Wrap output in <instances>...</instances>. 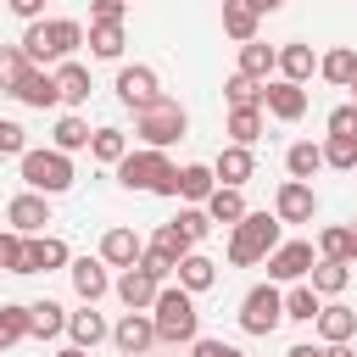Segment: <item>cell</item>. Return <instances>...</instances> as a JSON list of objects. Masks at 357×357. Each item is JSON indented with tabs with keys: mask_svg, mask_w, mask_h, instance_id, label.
Masks as SVG:
<instances>
[{
	"mask_svg": "<svg viewBox=\"0 0 357 357\" xmlns=\"http://www.w3.org/2000/svg\"><path fill=\"white\" fill-rule=\"evenodd\" d=\"M84 45V28L73 22V17H33L28 22V33H22V56L28 61H67L73 50Z\"/></svg>",
	"mask_w": 357,
	"mask_h": 357,
	"instance_id": "cell-1",
	"label": "cell"
},
{
	"mask_svg": "<svg viewBox=\"0 0 357 357\" xmlns=\"http://www.w3.org/2000/svg\"><path fill=\"white\" fill-rule=\"evenodd\" d=\"M117 178L128 184V190H156V195H178V167L156 151V145H145V151H128L123 162H117Z\"/></svg>",
	"mask_w": 357,
	"mask_h": 357,
	"instance_id": "cell-2",
	"label": "cell"
},
{
	"mask_svg": "<svg viewBox=\"0 0 357 357\" xmlns=\"http://www.w3.org/2000/svg\"><path fill=\"white\" fill-rule=\"evenodd\" d=\"M273 245H279V218H268V212H245V218L234 223L229 262H234V268H251V262H262Z\"/></svg>",
	"mask_w": 357,
	"mask_h": 357,
	"instance_id": "cell-3",
	"label": "cell"
},
{
	"mask_svg": "<svg viewBox=\"0 0 357 357\" xmlns=\"http://www.w3.org/2000/svg\"><path fill=\"white\" fill-rule=\"evenodd\" d=\"M156 312H151V324H156V340H195V329H201V312H195V301H190V290L178 284V290H156V301H151Z\"/></svg>",
	"mask_w": 357,
	"mask_h": 357,
	"instance_id": "cell-4",
	"label": "cell"
},
{
	"mask_svg": "<svg viewBox=\"0 0 357 357\" xmlns=\"http://www.w3.org/2000/svg\"><path fill=\"white\" fill-rule=\"evenodd\" d=\"M22 184L39 195H61L73 184V162L67 151H22Z\"/></svg>",
	"mask_w": 357,
	"mask_h": 357,
	"instance_id": "cell-5",
	"label": "cell"
},
{
	"mask_svg": "<svg viewBox=\"0 0 357 357\" xmlns=\"http://www.w3.org/2000/svg\"><path fill=\"white\" fill-rule=\"evenodd\" d=\"M184 128H190V117H184V106L178 100H156V106H145L139 112V123H134V134L145 139V145H173V139H184Z\"/></svg>",
	"mask_w": 357,
	"mask_h": 357,
	"instance_id": "cell-6",
	"label": "cell"
},
{
	"mask_svg": "<svg viewBox=\"0 0 357 357\" xmlns=\"http://www.w3.org/2000/svg\"><path fill=\"white\" fill-rule=\"evenodd\" d=\"M279 324H284V296L273 290V279L257 284V290H245V301H240V329H245V335H273Z\"/></svg>",
	"mask_w": 357,
	"mask_h": 357,
	"instance_id": "cell-7",
	"label": "cell"
},
{
	"mask_svg": "<svg viewBox=\"0 0 357 357\" xmlns=\"http://www.w3.org/2000/svg\"><path fill=\"white\" fill-rule=\"evenodd\" d=\"M184 251H190V234H184L178 223H162V229H156V240L145 245V257H139V262L162 279V273H173V268H178V257H184Z\"/></svg>",
	"mask_w": 357,
	"mask_h": 357,
	"instance_id": "cell-8",
	"label": "cell"
},
{
	"mask_svg": "<svg viewBox=\"0 0 357 357\" xmlns=\"http://www.w3.org/2000/svg\"><path fill=\"white\" fill-rule=\"evenodd\" d=\"M312 212H318L312 184H307V178H284L279 195H273V218H279V223H312Z\"/></svg>",
	"mask_w": 357,
	"mask_h": 357,
	"instance_id": "cell-9",
	"label": "cell"
},
{
	"mask_svg": "<svg viewBox=\"0 0 357 357\" xmlns=\"http://www.w3.org/2000/svg\"><path fill=\"white\" fill-rule=\"evenodd\" d=\"M262 262H268V279H290V284H296V279L312 273V245H307V240H279Z\"/></svg>",
	"mask_w": 357,
	"mask_h": 357,
	"instance_id": "cell-10",
	"label": "cell"
},
{
	"mask_svg": "<svg viewBox=\"0 0 357 357\" xmlns=\"http://www.w3.org/2000/svg\"><path fill=\"white\" fill-rule=\"evenodd\" d=\"M262 106H268L279 123H296V117L307 112V89L290 84V78H273V84H262Z\"/></svg>",
	"mask_w": 357,
	"mask_h": 357,
	"instance_id": "cell-11",
	"label": "cell"
},
{
	"mask_svg": "<svg viewBox=\"0 0 357 357\" xmlns=\"http://www.w3.org/2000/svg\"><path fill=\"white\" fill-rule=\"evenodd\" d=\"M67 262V245L56 234H22V273H50Z\"/></svg>",
	"mask_w": 357,
	"mask_h": 357,
	"instance_id": "cell-12",
	"label": "cell"
},
{
	"mask_svg": "<svg viewBox=\"0 0 357 357\" xmlns=\"http://www.w3.org/2000/svg\"><path fill=\"white\" fill-rule=\"evenodd\" d=\"M117 95H123L134 112H145V106H156V100H162V89H156V73H151V67H123V73H117Z\"/></svg>",
	"mask_w": 357,
	"mask_h": 357,
	"instance_id": "cell-13",
	"label": "cell"
},
{
	"mask_svg": "<svg viewBox=\"0 0 357 357\" xmlns=\"http://www.w3.org/2000/svg\"><path fill=\"white\" fill-rule=\"evenodd\" d=\"M11 95H17L22 106H39V112L61 100V95H56V73H39V67H28V73L11 84Z\"/></svg>",
	"mask_w": 357,
	"mask_h": 357,
	"instance_id": "cell-14",
	"label": "cell"
},
{
	"mask_svg": "<svg viewBox=\"0 0 357 357\" xmlns=\"http://www.w3.org/2000/svg\"><path fill=\"white\" fill-rule=\"evenodd\" d=\"M6 223L17 229V234H39L45 223H50V206H45V195L33 190V195H17L11 206H6Z\"/></svg>",
	"mask_w": 357,
	"mask_h": 357,
	"instance_id": "cell-15",
	"label": "cell"
},
{
	"mask_svg": "<svg viewBox=\"0 0 357 357\" xmlns=\"http://www.w3.org/2000/svg\"><path fill=\"white\" fill-rule=\"evenodd\" d=\"M139 257H145V245H139L134 229H106V234H100V262H112V268H134Z\"/></svg>",
	"mask_w": 357,
	"mask_h": 357,
	"instance_id": "cell-16",
	"label": "cell"
},
{
	"mask_svg": "<svg viewBox=\"0 0 357 357\" xmlns=\"http://www.w3.org/2000/svg\"><path fill=\"white\" fill-rule=\"evenodd\" d=\"M156 290H162V279H156L145 262L123 268V279H117V296H123L128 307H151V301H156Z\"/></svg>",
	"mask_w": 357,
	"mask_h": 357,
	"instance_id": "cell-17",
	"label": "cell"
},
{
	"mask_svg": "<svg viewBox=\"0 0 357 357\" xmlns=\"http://www.w3.org/2000/svg\"><path fill=\"white\" fill-rule=\"evenodd\" d=\"M112 340H117V351H128V357H139V351H145V346L156 340V324H151V318H145L139 307H128V318H123V324L112 329Z\"/></svg>",
	"mask_w": 357,
	"mask_h": 357,
	"instance_id": "cell-18",
	"label": "cell"
},
{
	"mask_svg": "<svg viewBox=\"0 0 357 357\" xmlns=\"http://www.w3.org/2000/svg\"><path fill=\"white\" fill-rule=\"evenodd\" d=\"M206 218H212V223H240V218H245V195H240L234 184H212V195H206Z\"/></svg>",
	"mask_w": 357,
	"mask_h": 357,
	"instance_id": "cell-19",
	"label": "cell"
},
{
	"mask_svg": "<svg viewBox=\"0 0 357 357\" xmlns=\"http://www.w3.org/2000/svg\"><path fill=\"white\" fill-rule=\"evenodd\" d=\"M173 273H178V284H184V290L195 296V290H206V284L218 279V262H212V257H201V251H184Z\"/></svg>",
	"mask_w": 357,
	"mask_h": 357,
	"instance_id": "cell-20",
	"label": "cell"
},
{
	"mask_svg": "<svg viewBox=\"0 0 357 357\" xmlns=\"http://www.w3.org/2000/svg\"><path fill=\"white\" fill-rule=\"evenodd\" d=\"M257 17H262V11H257L251 0H223V33H229V39H240V45L257 39Z\"/></svg>",
	"mask_w": 357,
	"mask_h": 357,
	"instance_id": "cell-21",
	"label": "cell"
},
{
	"mask_svg": "<svg viewBox=\"0 0 357 357\" xmlns=\"http://www.w3.org/2000/svg\"><path fill=\"white\" fill-rule=\"evenodd\" d=\"M89 89H95V84H89V67H78V61H61V67H56V95H61V100L84 106Z\"/></svg>",
	"mask_w": 357,
	"mask_h": 357,
	"instance_id": "cell-22",
	"label": "cell"
},
{
	"mask_svg": "<svg viewBox=\"0 0 357 357\" xmlns=\"http://www.w3.org/2000/svg\"><path fill=\"white\" fill-rule=\"evenodd\" d=\"M251 167H257V162H251V151H245V145H229V151L212 162V178H223V184H234V190H240V184L251 178Z\"/></svg>",
	"mask_w": 357,
	"mask_h": 357,
	"instance_id": "cell-23",
	"label": "cell"
},
{
	"mask_svg": "<svg viewBox=\"0 0 357 357\" xmlns=\"http://www.w3.org/2000/svg\"><path fill=\"white\" fill-rule=\"evenodd\" d=\"M106 284H112V279H106V268H100L95 257H78V262H73V290H78L84 301H100Z\"/></svg>",
	"mask_w": 357,
	"mask_h": 357,
	"instance_id": "cell-24",
	"label": "cell"
},
{
	"mask_svg": "<svg viewBox=\"0 0 357 357\" xmlns=\"http://www.w3.org/2000/svg\"><path fill=\"white\" fill-rule=\"evenodd\" d=\"M67 335H73V346H84V351L106 340V318L95 312V301H89L84 312H73V318H67Z\"/></svg>",
	"mask_w": 357,
	"mask_h": 357,
	"instance_id": "cell-25",
	"label": "cell"
},
{
	"mask_svg": "<svg viewBox=\"0 0 357 357\" xmlns=\"http://www.w3.org/2000/svg\"><path fill=\"white\" fill-rule=\"evenodd\" d=\"M318 335L335 346V340H351L357 335V312L351 307H318Z\"/></svg>",
	"mask_w": 357,
	"mask_h": 357,
	"instance_id": "cell-26",
	"label": "cell"
},
{
	"mask_svg": "<svg viewBox=\"0 0 357 357\" xmlns=\"http://www.w3.org/2000/svg\"><path fill=\"white\" fill-rule=\"evenodd\" d=\"M61 329H67V312H61L56 301H33V307H28V335L50 340V335H61Z\"/></svg>",
	"mask_w": 357,
	"mask_h": 357,
	"instance_id": "cell-27",
	"label": "cell"
},
{
	"mask_svg": "<svg viewBox=\"0 0 357 357\" xmlns=\"http://www.w3.org/2000/svg\"><path fill=\"white\" fill-rule=\"evenodd\" d=\"M273 61H279V50H273V45H257V39H245V45H240V73H245V78H268V73H273Z\"/></svg>",
	"mask_w": 357,
	"mask_h": 357,
	"instance_id": "cell-28",
	"label": "cell"
},
{
	"mask_svg": "<svg viewBox=\"0 0 357 357\" xmlns=\"http://www.w3.org/2000/svg\"><path fill=\"white\" fill-rule=\"evenodd\" d=\"M273 67H279L290 84H301V78H312V67H318V61H312V45H284Z\"/></svg>",
	"mask_w": 357,
	"mask_h": 357,
	"instance_id": "cell-29",
	"label": "cell"
},
{
	"mask_svg": "<svg viewBox=\"0 0 357 357\" xmlns=\"http://www.w3.org/2000/svg\"><path fill=\"white\" fill-rule=\"evenodd\" d=\"M229 134H234V145L262 139V106H229Z\"/></svg>",
	"mask_w": 357,
	"mask_h": 357,
	"instance_id": "cell-30",
	"label": "cell"
},
{
	"mask_svg": "<svg viewBox=\"0 0 357 357\" xmlns=\"http://www.w3.org/2000/svg\"><path fill=\"white\" fill-rule=\"evenodd\" d=\"M89 156L117 167V162L128 156V139H123V128H95V134H89Z\"/></svg>",
	"mask_w": 357,
	"mask_h": 357,
	"instance_id": "cell-31",
	"label": "cell"
},
{
	"mask_svg": "<svg viewBox=\"0 0 357 357\" xmlns=\"http://www.w3.org/2000/svg\"><path fill=\"white\" fill-rule=\"evenodd\" d=\"M284 167H290V178H312V173L324 167V151H318L312 139H301V145L284 151Z\"/></svg>",
	"mask_w": 357,
	"mask_h": 357,
	"instance_id": "cell-32",
	"label": "cell"
},
{
	"mask_svg": "<svg viewBox=\"0 0 357 357\" xmlns=\"http://www.w3.org/2000/svg\"><path fill=\"white\" fill-rule=\"evenodd\" d=\"M346 279H351V268H346V262H329V257H324V262H312V290H318V296H340V290H346Z\"/></svg>",
	"mask_w": 357,
	"mask_h": 357,
	"instance_id": "cell-33",
	"label": "cell"
},
{
	"mask_svg": "<svg viewBox=\"0 0 357 357\" xmlns=\"http://www.w3.org/2000/svg\"><path fill=\"white\" fill-rule=\"evenodd\" d=\"M89 50L106 56V61H117L123 56V22H95L89 28Z\"/></svg>",
	"mask_w": 357,
	"mask_h": 357,
	"instance_id": "cell-34",
	"label": "cell"
},
{
	"mask_svg": "<svg viewBox=\"0 0 357 357\" xmlns=\"http://www.w3.org/2000/svg\"><path fill=\"white\" fill-rule=\"evenodd\" d=\"M178 195H184V201H206V195H212V167H201V162L178 167Z\"/></svg>",
	"mask_w": 357,
	"mask_h": 357,
	"instance_id": "cell-35",
	"label": "cell"
},
{
	"mask_svg": "<svg viewBox=\"0 0 357 357\" xmlns=\"http://www.w3.org/2000/svg\"><path fill=\"white\" fill-rule=\"evenodd\" d=\"M318 251H324L329 262H351V257H357V234H351V229H324V234H318Z\"/></svg>",
	"mask_w": 357,
	"mask_h": 357,
	"instance_id": "cell-36",
	"label": "cell"
},
{
	"mask_svg": "<svg viewBox=\"0 0 357 357\" xmlns=\"http://www.w3.org/2000/svg\"><path fill=\"white\" fill-rule=\"evenodd\" d=\"M318 73H324L329 84H351V73H357V50H351V45H340V50H329V56L318 61Z\"/></svg>",
	"mask_w": 357,
	"mask_h": 357,
	"instance_id": "cell-37",
	"label": "cell"
},
{
	"mask_svg": "<svg viewBox=\"0 0 357 357\" xmlns=\"http://www.w3.org/2000/svg\"><path fill=\"white\" fill-rule=\"evenodd\" d=\"M284 318L312 324V318H318V290H312V284H296V290L284 296Z\"/></svg>",
	"mask_w": 357,
	"mask_h": 357,
	"instance_id": "cell-38",
	"label": "cell"
},
{
	"mask_svg": "<svg viewBox=\"0 0 357 357\" xmlns=\"http://www.w3.org/2000/svg\"><path fill=\"white\" fill-rule=\"evenodd\" d=\"M22 335H28V307L6 301V307H0V351H6V346H17Z\"/></svg>",
	"mask_w": 357,
	"mask_h": 357,
	"instance_id": "cell-39",
	"label": "cell"
},
{
	"mask_svg": "<svg viewBox=\"0 0 357 357\" xmlns=\"http://www.w3.org/2000/svg\"><path fill=\"white\" fill-rule=\"evenodd\" d=\"M223 95H229V106H262V84L245 78V73H234V78L223 84Z\"/></svg>",
	"mask_w": 357,
	"mask_h": 357,
	"instance_id": "cell-40",
	"label": "cell"
},
{
	"mask_svg": "<svg viewBox=\"0 0 357 357\" xmlns=\"http://www.w3.org/2000/svg\"><path fill=\"white\" fill-rule=\"evenodd\" d=\"M89 145V123L84 117H61L56 123V151H84Z\"/></svg>",
	"mask_w": 357,
	"mask_h": 357,
	"instance_id": "cell-41",
	"label": "cell"
},
{
	"mask_svg": "<svg viewBox=\"0 0 357 357\" xmlns=\"http://www.w3.org/2000/svg\"><path fill=\"white\" fill-rule=\"evenodd\" d=\"M329 167H357V139L351 134H329V145H318Z\"/></svg>",
	"mask_w": 357,
	"mask_h": 357,
	"instance_id": "cell-42",
	"label": "cell"
},
{
	"mask_svg": "<svg viewBox=\"0 0 357 357\" xmlns=\"http://www.w3.org/2000/svg\"><path fill=\"white\" fill-rule=\"evenodd\" d=\"M22 73H28V56H22V45H0V89H11Z\"/></svg>",
	"mask_w": 357,
	"mask_h": 357,
	"instance_id": "cell-43",
	"label": "cell"
},
{
	"mask_svg": "<svg viewBox=\"0 0 357 357\" xmlns=\"http://www.w3.org/2000/svg\"><path fill=\"white\" fill-rule=\"evenodd\" d=\"M22 151H28V128L6 117V123H0V156H22Z\"/></svg>",
	"mask_w": 357,
	"mask_h": 357,
	"instance_id": "cell-44",
	"label": "cell"
},
{
	"mask_svg": "<svg viewBox=\"0 0 357 357\" xmlns=\"http://www.w3.org/2000/svg\"><path fill=\"white\" fill-rule=\"evenodd\" d=\"M173 223H178V229H184V234H190V245H195V240H206V229H212V218H206V212H201V206H190V212H178V218H173Z\"/></svg>",
	"mask_w": 357,
	"mask_h": 357,
	"instance_id": "cell-45",
	"label": "cell"
},
{
	"mask_svg": "<svg viewBox=\"0 0 357 357\" xmlns=\"http://www.w3.org/2000/svg\"><path fill=\"white\" fill-rule=\"evenodd\" d=\"M0 268H6V273H22V234H17V229L0 234Z\"/></svg>",
	"mask_w": 357,
	"mask_h": 357,
	"instance_id": "cell-46",
	"label": "cell"
},
{
	"mask_svg": "<svg viewBox=\"0 0 357 357\" xmlns=\"http://www.w3.org/2000/svg\"><path fill=\"white\" fill-rule=\"evenodd\" d=\"M329 134H351L357 139V106H335L329 112Z\"/></svg>",
	"mask_w": 357,
	"mask_h": 357,
	"instance_id": "cell-47",
	"label": "cell"
},
{
	"mask_svg": "<svg viewBox=\"0 0 357 357\" xmlns=\"http://www.w3.org/2000/svg\"><path fill=\"white\" fill-rule=\"evenodd\" d=\"M89 17H95V22H123V0H95Z\"/></svg>",
	"mask_w": 357,
	"mask_h": 357,
	"instance_id": "cell-48",
	"label": "cell"
},
{
	"mask_svg": "<svg viewBox=\"0 0 357 357\" xmlns=\"http://www.w3.org/2000/svg\"><path fill=\"white\" fill-rule=\"evenodd\" d=\"M195 357H240V351L223 346V340H195Z\"/></svg>",
	"mask_w": 357,
	"mask_h": 357,
	"instance_id": "cell-49",
	"label": "cell"
},
{
	"mask_svg": "<svg viewBox=\"0 0 357 357\" xmlns=\"http://www.w3.org/2000/svg\"><path fill=\"white\" fill-rule=\"evenodd\" d=\"M11 11H17V17H28V22H33V17H39V11H45V0H11Z\"/></svg>",
	"mask_w": 357,
	"mask_h": 357,
	"instance_id": "cell-50",
	"label": "cell"
},
{
	"mask_svg": "<svg viewBox=\"0 0 357 357\" xmlns=\"http://www.w3.org/2000/svg\"><path fill=\"white\" fill-rule=\"evenodd\" d=\"M284 357H324V346H290Z\"/></svg>",
	"mask_w": 357,
	"mask_h": 357,
	"instance_id": "cell-51",
	"label": "cell"
},
{
	"mask_svg": "<svg viewBox=\"0 0 357 357\" xmlns=\"http://www.w3.org/2000/svg\"><path fill=\"white\" fill-rule=\"evenodd\" d=\"M324 357H357V351H351L346 340H335V346H324Z\"/></svg>",
	"mask_w": 357,
	"mask_h": 357,
	"instance_id": "cell-52",
	"label": "cell"
},
{
	"mask_svg": "<svg viewBox=\"0 0 357 357\" xmlns=\"http://www.w3.org/2000/svg\"><path fill=\"white\" fill-rule=\"evenodd\" d=\"M251 6H257V11H279L284 0H251Z\"/></svg>",
	"mask_w": 357,
	"mask_h": 357,
	"instance_id": "cell-53",
	"label": "cell"
},
{
	"mask_svg": "<svg viewBox=\"0 0 357 357\" xmlns=\"http://www.w3.org/2000/svg\"><path fill=\"white\" fill-rule=\"evenodd\" d=\"M56 357H89V351H84V346H67V351H56Z\"/></svg>",
	"mask_w": 357,
	"mask_h": 357,
	"instance_id": "cell-54",
	"label": "cell"
},
{
	"mask_svg": "<svg viewBox=\"0 0 357 357\" xmlns=\"http://www.w3.org/2000/svg\"><path fill=\"white\" fill-rule=\"evenodd\" d=\"M346 89H351V95H357V73H351V84H346ZM351 106H357V100H351Z\"/></svg>",
	"mask_w": 357,
	"mask_h": 357,
	"instance_id": "cell-55",
	"label": "cell"
},
{
	"mask_svg": "<svg viewBox=\"0 0 357 357\" xmlns=\"http://www.w3.org/2000/svg\"><path fill=\"white\" fill-rule=\"evenodd\" d=\"M351 234H357V229H351Z\"/></svg>",
	"mask_w": 357,
	"mask_h": 357,
	"instance_id": "cell-56",
	"label": "cell"
}]
</instances>
